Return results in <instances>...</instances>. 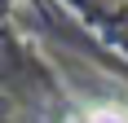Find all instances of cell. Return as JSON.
<instances>
[{
    "label": "cell",
    "instance_id": "1",
    "mask_svg": "<svg viewBox=\"0 0 128 123\" xmlns=\"http://www.w3.org/2000/svg\"><path fill=\"white\" fill-rule=\"evenodd\" d=\"M71 123H128V110L124 106H93V110L75 114Z\"/></svg>",
    "mask_w": 128,
    "mask_h": 123
}]
</instances>
